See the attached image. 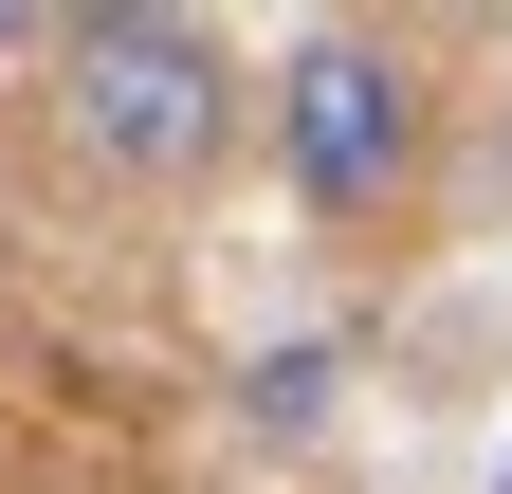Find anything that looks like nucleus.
<instances>
[{
	"label": "nucleus",
	"mask_w": 512,
	"mask_h": 494,
	"mask_svg": "<svg viewBox=\"0 0 512 494\" xmlns=\"http://www.w3.org/2000/svg\"><path fill=\"white\" fill-rule=\"evenodd\" d=\"M275 147H293V202L311 220H384L421 183V74L384 37H311L275 74Z\"/></svg>",
	"instance_id": "2"
},
{
	"label": "nucleus",
	"mask_w": 512,
	"mask_h": 494,
	"mask_svg": "<svg viewBox=\"0 0 512 494\" xmlns=\"http://www.w3.org/2000/svg\"><path fill=\"white\" fill-rule=\"evenodd\" d=\"M494 494H512V476H494Z\"/></svg>",
	"instance_id": "3"
},
{
	"label": "nucleus",
	"mask_w": 512,
	"mask_h": 494,
	"mask_svg": "<svg viewBox=\"0 0 512 494\" xmlns=\"http://www.w3.org/2000/svg\"><path fill=\"white\" fill-rule=\"evenodd\" d=\"M55 74H74V147L128 165V183L220 165V129H238V55H220L202 19H147V0H128V19H74Z\"/></svg>",
	"instance_id": "1"
}]
</instances>
